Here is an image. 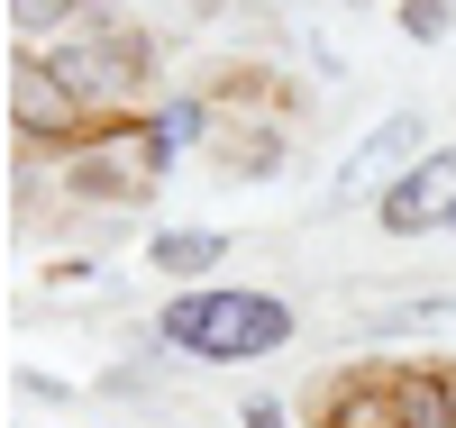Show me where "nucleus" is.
I'll list each match as a JSON object with an SVG mask.
<instances>
[{"instance_id": "1", "label": "nucleus", "mask_w": 456, "mask_h": 428, "mask_svg": "<svg viewBox=\"0 0 456 428\" xmlns=\"http://www.w3.org/2000/svg\"><path fill=\"white\" fill-rule=\"evenodd\" d=\"M165 337L192 346V356H274L292 337V310L265 301V292H201V301L165 310Z\"/></svg>"}, {"instance_id": "2", "label": "nucleus", "mask_w": 456, "mask_h": 428, "mask_svg": "<svg viewBox=\"0 0 456 428\" xmlns=\"http://www.w3.org/2000/svg\"><path fill=\"white\" fill-rule=\"evenodd\" d=\"M438 219H456V155H429L420 174H402V182L384 191V228H393V238L438 228Z\"/></svg>"}, {"instance_id": "3", "label": "nucleus", "mask_w": 456, "mask_h": 428, "mask_svg": "<svg viewBox=\"0 0 456 428\" xmlns=\"http://www.w3.org/2000/svg\"><path fill=\"white\" fill-rule=\"evenodd\" d=\"M411 146H420V119H384V128H374V137L347 155V165H338V201H365V191H374V174H393Z\"/></svg>"}, {"instance_id": "4", "label": "nucleus", "mask_w": 456, "mask_h": 428, "mask_svg": "<svg viewBox=\"0 0 456 428\" xmlns=\"http://www.w3.org/2000/svg\"><path fill=\"white\" fill-rule=\"evenodd\" d=\"M19 119H28L37 137H64V128H73V92L55 83L46 64H19Z\"/></svg>"}, {"instance_id": "5", "label": "nucleus", "mask_w": 456, "mask_h": 428, "mask_svg": "<svg viewBox=\"0 0 456 428\" xmlns=\"http://www.w3.org/2000/svg\"><path fill=\"white\" fill-rule=\"evenodd\" d=\"M156 264L165 274H201V264H219V238L210 228H174V238H156Z\"/></svg>"}, {"instance_id": "6", "label": "nucleus", "mask_w": 456, "mask_h": 428, "mask_svg": "<svg viewBox=\"0 0 456 428\" xmlns=\"http://www.w3.org/2000/svg\"><path fill=\"white\" fill-rule=\"evenodd\" d=\"M192 137H201V101H174L165 119L146 128V146H156V155H183V146H192Z\"/></svg>"}, {"instance_id": "7", "label": "nucleus", "mask_w": 456, "mask_h": 428, "mask_svg": "<svg viewBox=\"0 0 456 428\" xmlns=\"http://www.w3.org/2000/svg\"><path fill=\"white\" fill-rule=\"evenodd\" d=\"M402 428H447V410H438V383H402Z\"/></svg>"}, {"instance_id": "8", "label": "nucleus", "mask_w": 456, "mask_h": 428, "mask_svg": "<svg viewBox=\"0 0 456 428\" xmlns=\"http://www.w3.org/2000/svg\"><path fill=\"white\" fill-rule=\"evenodd\" d=\"M411 28H420V36H438V19H447V0H411V10H402Z\"/></svg>"}, {"instance_id": "9", "label": "nucleus", "mask_w": 456, "mask_h": 428, "mask_svg": "<svg viewBox=\"0 0 456 428\" xmlns=\"http://www.w3.org/2000/svg\"><path fill=\"white\" fill-rule=\"evenodd\" d=\"M55 10H64V0H19V28H46Z\"/></svg>"}, {"instance_id": "10", "label": "nucleus", "mask_w": 456, "mask_h": 428, "mask_svg": "<svg viewBox=\"0 0 456 428\" xmlns=\"http://www.w3.org/2000/svg\"><path fill=\"white\" fill-rule=\"evenodd\" d=\"M247 428H283V410H274V401H256V410H247Z\"/></svg>"}]
</instances>
